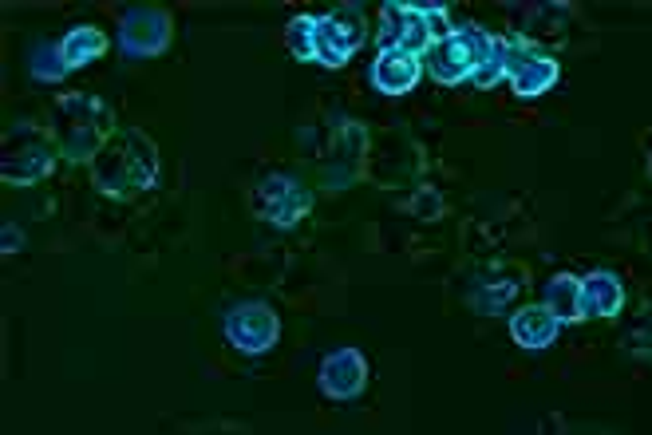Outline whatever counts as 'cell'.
<instances>
[{
    "instance_id": "obj_11",
    "label": "cell",
    "mask_w": 652,
    "mask_h": 435,
    "mask_svg": "<svg viewBox=\"0 0 652 435\" xmlns=\"http://www.w3.org/2000/svg\"><path fill=\"white\" fill-rule=\"evenodd\" d=\"M510 76H514V87L522 95H538V91H546L558 80V64L546 60V56H518L510 64Z\"/></svg>"
},
{
    "instance_id": "obj_7",
    "label": "cell",
    "mask_w": 652,
    "mask_h": 435,
    "mask_svg": "<svg viewBox=\"0 0 652 435\" xmlns=\"http://www.w3.org/2000/svg\"><path fill=\"white\" fill-rule=\"evenodd\" d=\"M419 80V60L400 52V48H388L376 56L372 64V84L380 87L384 95H400V91H411Z\"/></svg>"
},
{
    "instance_id": "obj_12",
    "label": "cell",
    "mask_w": 652,
    "mask_h": 435,
    "mask_svg": "<svg viewBox=\"0 0 652 435\" xmlns=\"http://www.w3.org/2000/svg\"><path fill=\"white\" fill-rule=\"evenodd\" d=\"M60 52H64L68 68H83V64H91V60H99L107 52V36L99 28H91V24H83V28H72L60 40Z\"/></svg>"
},
{
    "instance_id": "obj_2",
    "label": "cell",
    "mask_w": 652,
    "mask_h": 435,
    "mask_svg": "<svg viewBox=\"0 0 652 435\" xmlns=\"http://www.w3.org/2000/svg\"><path fill=\"white\" fill-rule=\"evenodd\" d=\"M253 206H257V214H261L265 222H273V226H297L301 214H309L313 194H309L301 182H293V178H285V174H273V178L257 182Z\"/></svg>"
},
{
    "instance_id": "obj_16",
    "label": "cell",
    "mask_w": 652,
    "mask_h": 435,
    "mask_svg": "<svg viewBox=\"0 0 652 435\" xmlns=\"http://www.w3.org/2000/svg\"><path fill=\"white\" fill-rule=\"evenodd\" d=\"M285 40H289V52H293L297 60H317V20H313V16H297V20L289 24Z\"/></svg>"
},
{
    "instance_id": "obj_17",
    "label": "cell",
    "mask_w": 652,
    "mask_h": 435,
    "mask_svg": "<svg viewBox=\"0 0 652 435\" xmlns=\"http://www.w3.org/2000/svg\"><path fill=\"white\" fill-rule=\"evenodd\" d=\"M411 210H415L419 218H435V214H439V194H435V190H419V198L411 202Z\"/></svg>"
},
{
    "instance_id": "obj_15",
    "label": "cell",
    "mask_w": 652,
    "mask_h": 435,
    "mask_svg": "<svg viewBox=\"0 0 652 435\" xmlns=\"http://www.w3.org/2000/svg\"><path fill=\"white\" fill-rule=\"evenodd\" d=\"M28 68H32V76L36 80H44V84H60L72 68H68V60H64V52H60V44L56 48H48V44H40L32 56H28Z\"/></svg>"
},
{
    "instance_id": "obj_4",
    "label": "cell",
    "mask_w": 652,
    "mask_h": 435,
    "mask_svg": "<svg viewBox=\"0 0 652 435\" xmlns=\"http://www.w3.org/2000/svg\"><path fill=\"white\" fill-rule=\"evenodd\" d=\"M226 337L242 352H265V348L277 345L281 321H277V313L269 305H238L226 317Z\"/></svg>"
},
{
    "instance_id": "obj_9",
    "label": "cell",
    "mask_w": 652,
    "mask_h": 435,
    "mask_svg": "<svg viewBox=\"0 0 652 435\" xmlns=\"http://www.w3.org/2000/svg\"><path fill=\"white\" fill-rule=\"evenodd\" d=\"M621 301H625V293H621V281L613 273H593L581 281V313L609 317L621 309Z\"/></svg>"
},
{
    "instance_id": "obj_8",
    "label": "cell",
    "mask_w": 652,
    "mask_h": 435,
    "mask_svg": "<svg viewBox=\"0 0 652 435\" xmlns=\"http://www.w3.org/2000/svg\"><path fill=\"white\" fill-rule=\"evenodd\" d=\"M48 171H52V147L44 139L24 143L20 151H4V178L8 182L28 186V182H40Z\"/></svg>"
},
{
    "instance_id": "obj_6",
    "label": "cell",
    "mask_w": 652,
    "mask_h": 435,
    "mask_svg": "<svg viewBox=\"0 0 652 435\" xmlns=\"http://www.w3.org/2000/svg\"><path fill=\"white\" fill-rule=\"evenodd\" d=\"M364 384H368V364H364V356L356 348H340V352L325 356V364H321V388H325V396H332V400H352V396L364 392Z\"/></svg>"
},
{
    "instance_id": "obj_14",
    "label": "cell",
    "mask_w": 652,
    "mask_h": 435,
    "mask_svg": "<svg viewBox=\"0 0 652 435\" xmlns=\"http://www.w3.org/2000/svg\"><path fill=\"white\" fill-rule=\"evenodd\" d=\"M546 309H550L558 321H577V317H581V281H573V277L550 281V289H546Z\"/></svg>"
},
{
    "instance_id": "obj_13",
    "label": "cell",
    "mask_w": 652,
    "mask_h": 435,
    "mask_svg": "<svg viewBox=\"0 0 652 435\" xmlns=\"http://www.w3.org/2000/svg\"><path fill=\"white\" fill-rule=\"evenodd\" d=\"M123 159H127L131 186H151V182H155V174H159V155H155V147H151L139 131L127 135V151H123Z\"/></svg>"
},
{
    "instance_id": "obj_1",
    "label": "cell",
    "mask_w": 652,
    "mask_h": 435,
    "mask_svg": "<svg viewBox=\"0 0 652 435\" xmlns=\"http://www.w3.org/2000/svg\"><path fill=\"white\" fill-rule=\"evenodd\" d=\"M60 143L68 151V159H91L99 155V143H103V107L95 99H83V95H72L60 103Z\"/></svg>"
},
{
    "instance_id": "obj_10",
    "label": "cell",
    "mask_w": 652,
    "mask_h": 435,
    "mask_svg": "<svg viewBox=\"0 0 652 435\" xmlns=\"http://www.w3.org/2000/svg\"><path fill=\"white\" fill-rule=\"evenodd\" d=\"M558 317L542 305V309H522L514 321H510V329H514V341L526 348H546L554 337H558Z\"/></svg>"
},
{
    "instance_id": "obj_18",
    "label": "cell",
    "mask_w": 652,
    "mask_h": 435,
    "mask_svg": "<svg viewBox=\"0 0 652 435\" xmlns=\"http://www.w3.org/2000/svg\"><path fill=\"white\" fill-rule=\"evenodd\" d=\"M12 250H16V226L8 222V226H4V254H12Z\"/></svg>"
},
{
    "instance_id": "obj_3",
    "label": "cell",
    "mask_w": 652,
    "mask_h": 435,
    "mask_svg": "<svg viewBox=\"0 0 652 435\" xmlns=\"http://www.w3.org/2000/svg\"><path fill=\"white\" fill-rule=\"evenodd\" d=\"M170 40V16L163 8H131L119 24V44L127 56H159Z\"/></svg>"
},
{
    "instance_id": "obj_5",
    "label": "cell",
    "mask_w": 652,
    "mask_h": 435,
    "mask_svg": "<svg viewBox=\"0 0 652 435\" xmlns=\"http://www.w3.org/2000/svg\"><path fill=\"white\" fill-rule=\"evenodd\" d=\"M360 40H364V28L348 12H332L325 20H317V60L325 68L348 64V56L360 48Z\"/></svg>"
}]
</instances>
